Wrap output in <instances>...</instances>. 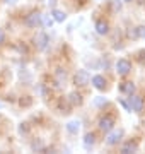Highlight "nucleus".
Listing matches in <instances>:
<instances>
[{"label":"nucleus","instance_id":"nucleus-16","mask_svg":"<svg viewBox=\"0 0 145 154\" xmlns=\"http://www.w3.org/2000/svg\"><path fill=\"white\" fill-rule=\"evenodd\" d=\"M145 34V28L144 26H138V28H135L133 31H132V33H130V38H142V36H144Z\"/></svg>","mask_w":145,"mask_h":154},{"label":"nucleus","instance_id":"nucleus-5","mask_svg":"<svg viewBox=\"0 0 145 154\" xmlns=\"http://www.w3.org/2000/svg\"><path fill=\"white\" fill-rule=\"evenodd\" d=\"M113 127H114V118L113 116H102L99 120V128L102 132H109V130H113Z\"/></svg>","mask_w":145,"mask_h":154},{"label":"nucleus","instance_id":"nucleus-13","mask_svg":"<svg viewBox=\"0 0 145 154\" xmlns=\"http://www.w3.org/2000/svg\"><path fill=\"white\" fill-rule=\"evenodd\" d=\"M96 31H97L99 34H108V31H109V26H108V22L97 21V24H96Z\"/></svg>","mask_w":145,"mask_h":154},{"label":"nucleus","instance_id":"nucleus-7","mask_svg":"<svg viewBox=\"0 0 145 154\" xmlns=\"http://www.w3.org/2000/svg\"><path fill=\"white\" fill-rule=\"evenodd\" d=\"M130 108L133 111H137V113H140L142 108H144V99L140 98V96H133L132 94V98H130Z\"/></svg>","mask_w":145,"mask_h":154},{"label":"nucleus","instance_id":"nucleus-2","mask_svg":"<svg viewBox=\"0 0 145 154\" xmlns=\"http://www.w3.org/2000/svg\"><path fill=\"white\" fill-rule=\"evenodd\" d=\"M41 17H43V14L38 11H34L31 12L28 17H26V21H24V24L28 26V28H38L39 26V22H41Z\"/></svg>","mask_w":145,"mask_h":154},{"label":"nucleus","instance_id":"nucleus-23","mask_svg":"<svg viewBox=\"0 0 145 154\" xmlns=\"http://www.w3.org/2000/svg\"><path fill=\"white\" fill-rule=\"evenodd\" d=\"M138 62L145 65V50H140L138 51Z\"/></svg>","mask_w":145,"mask_h":154},{"label":"nucleus","instance_id":"nucleus-15","mask_svg":"<svg viewBox=\"0 0 145 154\" xmlns=\"http://www.w3.org/2000/svg\"><path fill=\"white\" fill-rule=\"evenodd\" d=\"M51 16H53V19H55L56 22H63L65 19H67V14H65V12H61V11H58V9H53Z\"/></svg>","mask_w":145,"mask_h":154},{"label":"nucleus","instance_id":"nucleus-29","mask_svg":"<svg viewBox=\"0 0 145 154\" xmlns=\"http://www.w3.org/2000/svg\"><path fill=\"white\" fill-rule=\"evenodd\" d=\"M125 2H132V0H125Z\"/></svg>","mask_w":145,"mask_h":154},{"label":"nucleus","instance_id":"nucleus-4","mask_svg":"<svg viewBox=\"0 0 145 154\" xmlns=\"http://www.w3.org/2000/svg\"><path fill=\"white\" fill-rule=\"evenodd\" d=\"M130 70H132V63H130V60H126V58L118 60V63H116V72L120 74V75H126Z\"/></svg>","mask_w":145,"mask_h":154},{"label":"nucleus","instance_id":"nucleus-30","mask_svg":"<svg viewBox=\"0 0 145 154\" xmlns=\"http://www.w3.org/2000/svg\"><path fill=\"white\" fill-rule=\"evenodd\" d=\"M144 38H145V34H144Z\"/></svg>","mask_w":145,"mask_h":154},{"label":"nucleus","instance_id":"nucleus-3","mask_svg":"<svg viewBox=\"0 0 145 154\" xmlns=\"http://www.w3.org/2000/svg\"><path fill=\"white\" fill-rule=\"evenodd\" d=\"M48 43H50V38H48V34L46 33H39V34L34 36V45H36V48L38 50H46Z\"/></svg>","mask_w":145,"mask_h":154},{"label":"nucleus","instance_id":"nucleus-1","mask_svg":"<svg viewBox=\"0 0 145 154\" xmlns=\"http://www.w3.org/2000/svg\"><path fill=\"white\" fill-rule=\"evenodd\" d=\"M89 81H90V77H89V74H87V70H77V74L73 75V84H75L77 88L87 86Z\"/></svg>","mask_w":145,"mask_h":154},{"label":"nucleus","instance_id":"nucleus-21","mask_svg":"<svg viewBox=\"0 0 145 154\" xmlns=\"http://www.w3.org/2000/svg\"><path fill=\"white\" fill-rule=\"evenodd\" d=\"M55 75L58 77L60 81H65V79H67V74L63 72V69H58V70H56V74H55Z\"/></svg>","mask_w":145,"mask_h":154},{"label":"nucleus","instance_id":"nucleus-9","mask_svg":"<svg viewBox=\"0 0 145 154\" xmlns=\"http://www.w3.org/2000/svg\"><path fill=\"white\" fill-rule=\"evenodd\" d=\"M120 91H121L123 94L132 96V94L135 93V84L133 82H121V84H120Z\"/></svg>","mask_w":145,"mask_h":154},{"label":"nucleus","instance_id":"nucleus-11","mask_svg":"<svg viewBox=\"0 0 145 154\" xmlns=\"http://www.w3.org/2000/svg\"><path fill=\"white\" fill-rule=\"evenodd\" d=\"M67 99H68V103L73 105V106H80L82 105V96H80L78 93H70Z\"/></svg>","mask_w":145,"mask_h":154},{"label":"nucleus","instance_id":"nucleus-20","mask_svg":"<svg viewBox=\"0 0 145 154\" xmlns=\"http://www.w3.org/2000/svg\"><path fill=\"white\" fill-rule=\"evenodd\" d=\"M111 5H113V11L118 12L120 9H121V0H113V2H111Z\"/></svg>","mask_w":145,"mask_h":154},{"label":"nucleus","instance_id":"nucleus-22","mask_svg":"<svg viewBox=\"0 0 145 154\" xmlns=\"http://www.w3.org/2000/svg\"><path fill=\"white\" fill-rule=\"evenodd\" d=\"M19 132L22 134V135H24V134H28L29 132V125H28V123H21V127H19Z\"/></svg>","mask_w":145,"mask_h":154},{"label":"nucleus","instance_id":"nucleus-19","mask_svg":"<svg viewBox=\"0 0 145 154\" xmlns=\"http://www.w3.org/2000/svg\"><path fill=\"white\" fill-rule=\"evenodd\" d=\"M33 151H36V152H39V151H43V142H41V139H34L33 140Z\"/></svg>","mask_w":145,"mask_h":154},{"label":"nucleus","instance_id":"nucleus-6","mask_svg":"<svg viewBox=\"0 0 145 154\" xmlns=\"http://www.w3.org/2000/svg\"><path fill=\"white\" fill-rule=\"evenodd\" d=\"M109 132H111V130H109ZM121 137H123V130H113V132L106 137V144L108 146H116V144L121 140Z\"/></svg>","mask_w":145,"mask_h":154},{"label":"nucleus","instance_id":"nucleus-31","mask_svg":"<svg viewBox=\"0 0 145 154\" xmlns=\"http://www.w3.org/2000/svg\"><path fill=\"white\" fill-rule=\"evenodd\" d=\"M0 106H2V105H0Z\"/></svg>","mask_w":145,"mask_h":154},{"label":"nucleus","instance_id":"nucleus-28","mask_svg":"<svg viewBox=\"0 0 145 154\" xmlns=\"http://www.w3.org/2000/svg\"><path fill=\"white\" fill-rule=\"evenodd\" d=\"M5 2H7V4H10V2H12V0H5Z\"/></svg>","mask_w":145,"mask_h":154},{"label":"nucleus","instance_id":"nucleus-18","mask_svg":"<svg viewBox=\"0 0 145 154\" xmlns=\"http://www.w3.org/2000/svg\"><path fill=\"white\" fill-rule=\"evenodd\" d=\"M108 105V98H102V96H97V98H94V106H97V108H101V106Z\"/></svg>","mask_w":145,"mask_h":154},{"label":"nucleus","instance_id":"nucleus-24","mask_svg":"<svg viewBox=\"0 0 145 154\" xmlns=\"http://www.w3.org/2000/svg\"><path fill=\"white\" fill-rule=\"evenodd\" d=\"M120 103H121V105H123V108H125V110H126V111H132V108H130V105H128V103H126V101H123V99H120Z\"/></svg>","mask_w":145,"mask_h":154},{"label":"nucleus","instance_id":"nucleus-25","mask_svg":"<svg viewBox=\"0 0 145 154\" xmlns=\"http://www.w3.org/2000/svg\"><path fill=\"white\" fill-rule=\"evenodd\" d=\"M4 39H5V34H4V29H0V45L4 43Z\"/></svg>","mask_w":145,"mask_h":154},{"label":"nucleus","instance_id":"nucleus-17","mask_svg":"<svg viewBox=\"0 0 145 154\" xmlns=\"http://www.w3.org/2000/svg\"><path fill=\"white\" fill-rule=\"evenodd\" d=\"M78 125H80L78 122H70V123H67V130L70 134H77L78 132Z\"/></svg>","mask_w":145,"mask_h":154},{"label":"nucleus","instance_id":"nucleus-27","mask_svg":"<svg viewBox=\"0 0 145 154\" xmlns=\"http://www.w3.org/2000/svg\"><path fill=\"white\" fill-rule=\"evenodd\" d=\"M138 4H145V0H138Z\"/></svg>","mask_w":145,"mask_h":154},{"label":"nucleus","instance_id":"nucleus-26","mask_svg":"<svg viewBox=\"0 0 145 154\" xmlns=\"http://www.w3.org/2000/svg\"><path fill=\"white\" fill-rule=\"evenodd\" d=\"M21 105H31V99H22V101H21Z\"/></svg>","mask_w":145,"mask_h":154},{"label":"nucleus","instance_id":"nucleus-14","mask_svg":"<svg viewBox=\"0 0 145 154\" xmlns=\"http://www.w3.org/2000/svg\"><path fill=\"white\" fill-rule=\"evenodd\" d=\"M96 144V135L92 132H89V134H85L84 135V146L85 147H92Z\"/></svg>","mask_w":145,"mask_h":154},{"label":"nucleus","instance_id":"nucleus-12","mask_svg":"<svg viewBox=\"0 0 145 154\" xmlns=\"http://www.w3.org/2000/svg\"><path fill=\"white\" fill-rule=\"evenodd\" d=\"M58 110H60L61 113H70V103H68L67 98H61L60 101H58Z\"/></svg>","mask_w":145,"mask_h":154},{"label":"nucleus","instance_id":"nucleus-8","mask_svg":"<svg viewBox=\"0 0 145 154\" xmlns=\"http://www.w3.org/2000/svg\"><path fill=\"white\" fill-rule=\"evenodd\" d=\"M137 149H138L137 142L130 140V142H125V144L121 146V152H123V154H132V152H137Z\"/></svg>","mask_w":145,"mask_h":154},{"label":"nucleus","instance_id":"nucleus-10","mask_svg":"<svg viewBox=\"0 0 145 154\" xmlns=\"http://www.w3.org/2000/svg\"><path fill=\"white\" fill-rule=\"evenodd\" d=\"M92 84H94V88L99 89V91L106 89V79H104L102 75H94L92 77Z\"/></svg>","mask_w":145,"mask_h":154}]
</instances>
